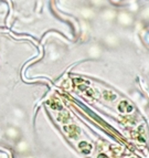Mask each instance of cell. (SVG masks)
I'll list each match as a JSON object with an SVG mask.
<instances>
[{
	"label": "cell",
	"mask_w": 149,
	"mask_h": 158,
	"mask_svg": "<svg viewBox=\"0 0 149 158\" xmlns=\"http://www.w3.org/2000/svg\"><path fill=\"white\" fill-rule=\"evenodd\" d=\"M97 158H108V157L105 154H101V155H98V157Z\"/></svg>",
	"instance_id": "cell-3"
},
{
	"label": "cell",
	"mask_w": 149,
	"mask_h": 158,
	"mask_svg": "<svg viewBox=\"0 0 149 158\" xmlns=\"http://www.w3.org/2000/svg\"><path fill=\"white\" fill-rule=\"evenodd\" d=\"M104 95H105V97H109V98H108V100H114V98L116 97L115 95H114V94H112L111 92H105V93H104Z\"/></svg>",
	"instance_id": "cell-2"
},
{
	"label": "cell",
	"mask_w": 149,
	"mask_h": 158,
	"mask_svg": "<svg viewBox=\"0 0 149 158\" xmlns=\"http://www.w3.org/2000/svg\"><path fill=\"white\" fill-rule=\"evenodd\" d=\"M80 148L83 151V153H85V154H89V151H91V149H92V146L91 145H89L87 143H85V142H83V143L80 144Z\"/></svg>",
	"instance_id": "cell-1"
}]
</instances>
